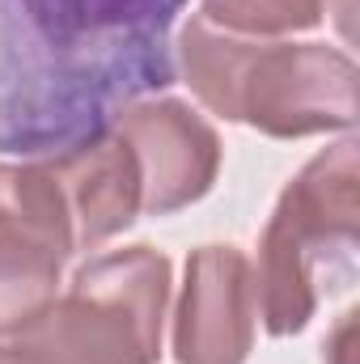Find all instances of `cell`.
<instances>
[{
  "label": "cell",
  "mask_w": 360,
  "mask_h": 364,
  "mask_svg": "<svg viewBox=\"0 0 360 364\" xmlns=\"http://www.w3.org/2000/svg\"><path fill=\"white\" fill-rule=\"evenodd\" d=\"M186 0H0V153L30 161L97 140L174 85Z\"/></svg>",
  "instance_id": "obj_1"
},
{
  "label": "cell",
  "mask_w": 360,
  "mask_h": 364,
  "mask_svg": "<svg viewBox=\"0 0 360 364\" xmlns=\"http://www.w3.org/2000/svg\"><path fill=\"white\" fill-rule=\"evenodd\" d=\"M327 13V0H203L199 17L242 38H280L314 30Z\"/></svg>",
  "instance_id": "obj_9"
},
{
  "label": "cell",
  "mask_w": 360,
  "mask_h": 364,
  "mask_svg": "<svg viewBox=\"0 0 360 364\" xmlns=\"http://www.w3.org/2000/svg\"><path fill=\"white\" fill-rule=\"evenodd\" d=\"M77 255L73 212L51 166L0 161V339L30 326L55 296Z\"/></svg>",
  "instance_id": "obj_4"
},
{
  "label": "cell",
  "mask_w": 360,
  "mask_h": 364,
  "mask_svg": "<svg viewBox=\"0 0 360 364\" xmlns=\"http://www.w3.org/2000/svg\"><path fill=\"white\" fill-rule=\"evenodd\" d=\"M170 259L123 246L90 259L30 326L0 343V364H157Z\"/></svg>",
  "instance_id": "obj_3"
},
{
  "label": "cell",
  "mask_w": 360,
  "mask_h": 364,
  "mask_svg": "<svg viewBox=\"0 0 360 364\" xmlns=\"http://www.w3.org/2000/svg\"><path fill=\"white\" fill-rule=\"evenodd\" d=\"M43 161L64 186L77 250H97L102 242H110L140 216V199H144L140 166H136L132 144L115 127L73 153L43 157Z\"/></svg>",
  "instance_id": "obj_8"
},
{
  "label": "cell",
  "mask_w": 360,
  "mask_h": 364,
  "mask_svg": "<svg viewBox=\"0 0 360 364\" xmlns=\"http://www.w3.org/2000/svg\"><path fill=\"white\" fill-rule=\"evenodd\" d=\"M255 267L238 246H199L174 305L179 364H246L255 348Z\"/></svg>",
  "instance_id": "obj_7"
},
{
  "label": "cell",
  "mask_w": 360,
  "mask_h": 364,
  "mask_svg": "<svg viewBox=\"0 0 360 364\" xmlns=\"http://www.w3.org/2000/svg\"><path fill=\"white\" fill-rule=\"evenodd\" d=\"M233 123L275 140L348 132L356 123V64L327 43L263 38L242 73Z\"/></svg>",
  "instance_id": "obj_5"
},
{
  "label": "cell",
  "mask_w": 360,
  "mask_h": 364,
  "mask_svg": "<svg viewBox=\"0 0 360 364\" xmlns=\"http://www.w3.org/2000/svg\"><path fill=\"white\" fill-rule=\"evenodd\" d=\"M360 242V161L356 140H339L322 149L305 170L284 186L271 212L259 263L255 267V301L268 335L284 339L309 326L322 275L327 288L352 275V255Z\"/></svg>",
  "instance_id": "obj_2"
},
{
  "label": "cell",
  "mask_w": 360,
  "mask_h": 364,
  "mask_svg": "<svg viewBox=\"0 0 360 364\" xmlns=\"http://www.w3.org/2000/svg\"><path fill=\"white\" fill-rule=\"evenodd\" d=\"M115 132L136 153L140 182H144L140 212L149 216H174L191 208L212 191L221 174V140L212 123L179 97L132 102L115 119Z\"/></svg>",
  "instance_id": "obj_6"
}]
</instances>
